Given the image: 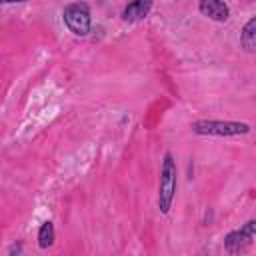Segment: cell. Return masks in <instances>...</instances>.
Wrapping results in <instances>:
<instances>
[{
  "instance_id": "6da1fadb",
  "label": "cell",
  "mask_w": 256,
  "mask_h": 256,
  "mask_svg": "<svg viewBox=\"0 0 256 256\" xmlns=\"http://www.w3.org/2000/svg\"><path fill=\"white\" fill-rule=\"evenodd\" d=\"M174 192H176V164L172 160V154H166L162 170H160V188H158V208H160V212L166 214L170 210Z\"/></svg>"
},
{
  "instance_id": "7a4b0ae2",
  "label": "cell",
  "mask_w": 256,
  "mask_h": 256,
  "mask_svg": "<svg viewBox=\"0 0 256 256\" xmlns=\"http://www.w3.org/2000/svg\"><path fill=\"white\" fill-rule=\"evenodd\" d=\"M192 130L198 134H212V136H236L246 134L250 130L244 122H222V120H200L192 124Z\"/></svg>"
},
{
  "instance_id": "3957f363",
  "label": "cell",
  "mask_w": 256,
  "mask_h": 256,
  "mask_svg": "<svg viewBox=\"0 0 256 256\" xmlns=\"http://www.w3.org/2000/svg\"><path fill=\"white\" fill-rule=\"evenodd\" d=\"M64 22L74 34H78V36L88 34V30H90L88 6L86 4H70V6H66L64 8Z\"/></svg>"
},
{
  "instance_id": "277c9868",
  "label": "cell",
  "mask_w": 256,
  "mask_h": 256,
  "mask_svg": "<svg viewBox=\"0 0 256 256\" xmlns=\"http://www.w3.org/2000/svg\"><path fill=\"white\" fill-rule=\"evenodd\" d=\"M200 12L218 22L228 18V6L222 0H200Z\"/></svg>"
},
{
  "instance_id": "5b68a950",
  "label": "cell",
  "mask_w": 256,
  "mask_h": 256,
  "mask_svg": "<svg viewBox=\"0 0 256 256\" xmlns=\"http://www.w3.org/2000/svg\"><path fill=\"white\" fill-rule=\"evenodd\" d=\"M252 236H254V222H248L242 230L232 232V234L226 236V248H228V250H238L244 242L252 240Z\"/></svg>"
},
{
  "instance_id": "8992f818",
  "label": "cell",
  "mask_w": 256,
  "mask_h": 256,
  "mask_svg": "<svg viewBox=\"0 0 256 256\" xmlns=\"http://www.w3.org/2000/svg\"><path fill=\"white\" fill-rule=\"evenodd\" d=\"M152 6V0H134L130 2L126 8H124V18L126 20H138V18H144L148 14Z\"/></svg>"
},
{
  "instance_id": "52a82bcc",
  "label": "cell",
  "mask_w": 256,
  "mask_h": 256,
  "mask_svg": "<svg viewBox=\"0 0 256 256\" xmlns=\"http://www.w3.org/2000/svg\"><path fill=\"white\" fill-rule=\"evenodd\" d=\"M254 28H256V18H250L246 22L244 30H242V36H240V42L248 52H252L256 48V32H254Z\"/></svg>"
},
{
  "instance_id": "ba28073f",
  "label": "cell",
  "mask_w": 256,
  "mask_h": 256,
  "mask_svg": "<svg viewBox=\"0 0 256 256\" xmlns=\"http://www.w3.org/2000/svg\"><path fill=\"white\" fill-rule=\"evenodd\" d=\"M52 242H54V226H52V222H44L38 232V244L42 248H48V246H52Z\"/></svg>"
},
{
  "instance_id": "9c48e42d",
  "label": "cell",
  "mask_w": 256,
  "mask_h": 256,
  "mask_svg": "<svg viewBox=\"0 0 256 256\" xmlns=\"http://www.w3.org/2000/svg\"><path fill=\"white\" fill-rule=\"evenodd\" d=\"M0 2H24V0H0Z\"/></svg>"
}]
</instances>
